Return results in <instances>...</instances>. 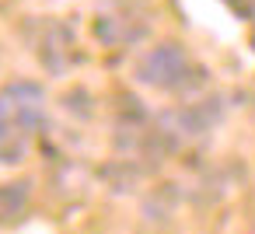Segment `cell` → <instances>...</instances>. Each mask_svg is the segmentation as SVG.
I'll list each match as a JSON object with an SVG mask.
<instances>
[{"instance_id": "1", "label": "cell", "mask_w": 255, "mask_h": 234, "mask_svg": "<svg viewBox=\"0 0 255 234\" xmlns=\"http://www.w3.org/2000/svg\"><path fill=\"white\" fill-rule=\"evenodd\" d=\"M46 119V95L32 81L0 88V164H18Z\"/></svg>"}, {"instance_id": "2", "label": "cell", "mask_w": 255, "mask_h": 234, "mask_svg": "<svg viewBox=\"0 0 255 234\" xmlns=\"http://www.w3.org/2000/svg\"><path fill=\"white\" fill-rule=\"evenodd\" d=\"M189 70H192V63L178 42H161L136 60V81L147 88H161V91L182 88L189 81Z\"/></svg>"}, {"instance_id": "3", "label": "cell", "mask_w": 255, "mask_h": 234, "mask_svg": "<svg viewBox=\"0 0 255 234\" xmlns=\"http://www.w3.org/2000/svg\"><path fill=\"white\" fill-rule=\"evenodd\" d=\"M28 182H4L0 185V224H14L28 206Z\"/></svg>"}]
</instances>
